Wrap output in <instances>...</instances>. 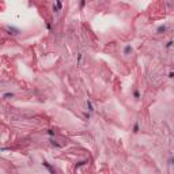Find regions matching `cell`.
Instances as JSON below:
<instances>
[{
    "label": "cell",
    "instance_id": "1",
    "mask_svg": "<svg viewBox=\"0 0 174 174\" xmlns=\"http://www.w3.org/2000/svg\"><path fill=\"white\" fill-rule=\"evenodd\" d=\"M131 50H132V49H131V46H126V48H125V53H129Z\"/></svg>",
    "mask_w": 174,
    "mask_h": 174
}]
</instances>
